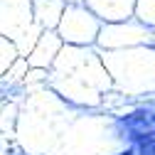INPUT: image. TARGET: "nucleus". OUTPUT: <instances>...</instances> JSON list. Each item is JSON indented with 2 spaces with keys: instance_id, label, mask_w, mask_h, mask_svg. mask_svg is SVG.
I'll return each mask as SVG.
<instances>
[{
  "instance_id": "1",
  "label": "nucleus",
  "mask_w": 155,
  "mask_h": 155,
  "mask_svg": "<svg viewBox=\"0 0 155 155\" xmlns=\"http://www.w3.org/2000/svg\"><path fill=\"white\" fill-rule=\"evenodd\" d=\"M116 133L123 143H128V148L140 145L143 140L155 135V108L153 106H140L130 113H123L116 118Z\"/></svg>"
},
{
  "instance_id": "2",
  "label": "nucleus",
  "mask_w": 155,
  "mask_h": 155,
  "mask_svg": "<svg viewBox=\"0 0 155 155\" xmlns=\"http://www.w3.org/2000/svg\"><path fill=\"white\" fill-rule=\"evenodd\" d=\"M113 155H138V153H135V148H123V150H118V153H113Z\"/></svg>"
}]
</instances>
